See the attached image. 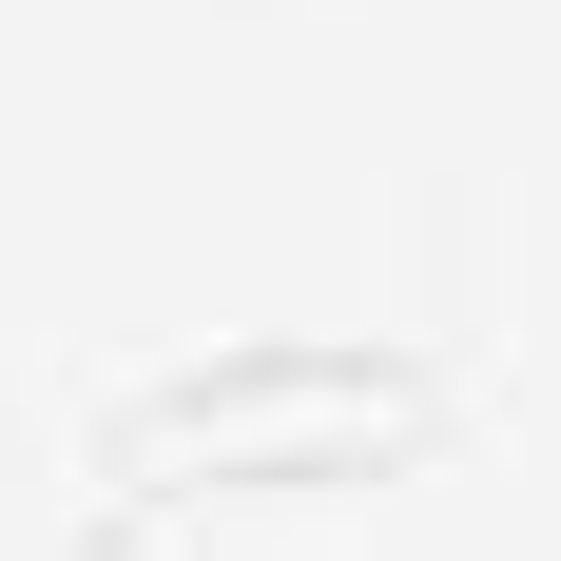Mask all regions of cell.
<instances>
[{
  "instance_id": "1",
  "label": "cell",
  "mask_w": 561,
  "mask_h": 561,
  "mask_svg": "<svg viewBox=\"0 0 561 561\" xmlns=\"http://www.w3.org/2000/svg\"><path fill=\"white\" fill-rule=\"evenodd\" d=\"M232 407H426V348H232V368H174V388L116 407V484L174 465L194 426H232Z\"/></svg>"
}]
</instances>
